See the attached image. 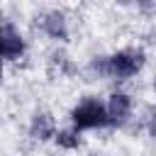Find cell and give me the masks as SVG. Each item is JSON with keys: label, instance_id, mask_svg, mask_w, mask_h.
Masks as SVG:
<instances>
[{"label": "cell", "instance_id": "6da1fadb", "mask_svg": "<svg viewBox=\"0 0 156 156\" xmlns=\"http://www.w3.org/2000/svg\"><path fill=\"white\" fill-rule=\"evenodd\" d=\"M144 66V54L136 49H127V51H117L115 56L107 58V76L124 80L129 76H134L139 68Z\"/></svg>", "mask_w": 156, "mask_h": 156}, {"label": "cell", "instance_id": "7a4b0ae2", "mask_svg": "<svg viewBox=\"0 0 156 156\" xmlns=\"http://www.w3.org/2000/svg\"><path fill=\"white\" fill-rule=\"evenodd\" d=\"M71 119H73L76 129H93V127L107 124V112L98 100H85L78 107H73Z\"/></svg>", "mask_w": 156, "mask_h": 156}, {"label": "cell", "instance_id": "3957f363", "mask_svg": "<svg viewBox=\"0 0 156 156\" xmlns=\"http://www.w3.org/2000/svg\"><path fill=\"white\" fill-rule=\"evenodd\" d=\"M24 49V41L20 32L12 24H0V56L5 58H17Z\"/></svg>", "mask_w": 156, "mask_h": 156}, {"label": "cell", "instance_id": "277c9868", "mask_svg": "<svg viewBox=\"0 0 156 156\" xmlns=\"http://www.w3.org/2000/svg\"><path fill=\"white\" fill-rule=\"evenodd\" d=\"M129 110H132V100L129 95L124 93H112L110 95V102H107V122H115V124H122L127 117H129Z\"/></svg>", "mask_w": 156, "mask_h": 156}, {"label": "cell", "instance_id": "5b68a950", "mask_svg": "<svg viewBox=\"0 0 156 156\" xmlns=\"http://www.w3.org/2000/svg\"><path fill=\"white\" fill-rule=\"evenodd\" d=\"M29 132H32V136H34V139H39V141H44V139L54 136V119H51V115H46V112L34 115Z\"/></svg>", "mask_w": 156, "mask_h": 156}, {"label": "cell", "instance_id": "8992f818", "mask_svg": "<svg viewBox=\"0 0 156 156\" xmlns=\"http://www.w3.org/2000/svg\"><path fill=\"white\" fill-rule=\"evenodd\" d=\"M44 29L54 37V39H63L66 37V17L61 12H49L44 20Z\"/></svg>", "mask_w": 156, "mask_h": 156}, {"label": "cell", "instance_id": "52a82bcc", "mask_svg": "<svg viewBox=\"0 0 156 156\" xmlns=\"http://www.w3.org/2000/svg\"><path fill=\"white\" fill-rule=\"evenodd\" d=\"M56 141H58V146H63V149H76V146L80 144V136H78V132L63 129V132L56 134Z\"/></svg>", "mask_w": 156, "mask_h": 156}, {"label": "cell", "instance_id": "ba28073f", "mask_svg": "<svg viewBox=\"0 0 156 156\" xmlns=\"http://www.w3.org/2000/svg\"><path fill=\"white\" fill-rule=\"evenodd\" d=\"M154 90H156V83H154Z\"/></svg>", "mask_w": 156, "mask_h": 156}, {"label": "cell", "instance_id": "9c48e42d", "mask_svg": "<svg viewBox=\"0 0 156 156\" xmlns=\"http://www.w3.org/2000/svg\"><path fill=\"white\" fill-rule=\"evenodd\" d=\"M0 76H2V68H0Z\"/></svg>", "mask_w": 156, "mask_h": 156}]
</instances>
